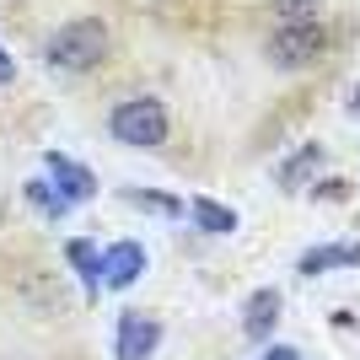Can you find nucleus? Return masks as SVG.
<instances>
[{"label":"nucleus","instance_id":"13","mask_svg":"<svg viewBox=\"0 0 360 360\" xmlns=\"http://www.w3.org/2000/svg\"><path fill=\"white\" fill-rule=\"evenodd\" d=\"M312 167H317V146H307V150H301V162H285V167H280V183H296V178H307Z\"/></svg>","mask_w":360,"mask_h":360},{"label":"nucleus","instance_id":"6","mask_svg":"<svg viewBox=\"0 0 360 360\" xmlns=\"http://www.w3.org/2000/svg\"><path fill=\"white\" fill-rule=\"evenodd\" d=\"M140 269H146V248H140V242H119V248H108V253H103V285L108 290L135 285Z\"/></svg>","mask_w":360,"mask_h":360},{"label":"nucleus","instance_id":"4","mask_svg":"<svg viewBox=\"0 0 360 360\" xmlns=\"http://www.w3.org/2000/svg\"><path fill=\"white\" fill-rule=\"evenodd\" d=\"M156 345H162V328H156L146 312H124V317H119V333H113L119 360H146Z\"/></svg>","mask_w":360,"mask_h":360},{"label":"nucleus","instance_id":"1","mask_svg":"<svg viewBox=\"0 0 360 360\" xmlns=\"http://www.w3.org/2000/svg\"><path fill=\"white\" fill-rule=\"evenodd\" d=\"M44 60L65 75H81V70H97L108 60V27L97 16H81V22H65L54 38H49Z\"/></svg>","mask_w":360,"mask_h":360},{"label":"nucleus","instance_id":"8","mask_svg":"<svg viewBox=\"0 0 360 360\" xmlns=\"http://www.w3.org/2000/svg\"><path fill=\"white\" fill-rule=\"evenodd\" d=\"M65 258H70L75 269H81V280H86L91 290L103 285V253H97V248H91L86 237H81V242H70V248H65Z\"/></svg>","mask_w":360,"mask_h":360},{"label":"nucleus","instance_id":"10","mask_svg":"<svg viewBox=\"0 0 360 360\" xmlns=\"http://www.w3.org/2000/svg\"><path fill=\"white\" fill-rule=\"evenodd\" d=\"M27 199L49 215V221H54V215H65V199H60V188H54V183H38V178H32V183H27Z\"/></svg>","mask_w":360,"mask_h":360},{"label":"nucleus","instance_id":"11","mask_svg":"<svg viewBox=\"0 0 360 360\" xmlns=\"http://www.w3.org/2000/svg\"><path fill=\"white\" fill-rule=\"evenodd\" d=\"M360 248H323V253H312L307 264H301V274H317V269H328V264H355Z\"/></svg>","mask_w":360,"mask_h":360},{"label":"nucleus","instance_id":"15","mask_svg":"<svg viewBox=\"0 0 360 360\" xmlns=\"http://www.w3.org/2000/svg\"><path fill=\"white\" fill-rule=\"evenodd\" d=\"M11 75H16V65H11V54L0 49V86H11Z\"/></svg>","mask_w":360,"mask_h":360},{"label":"nucleus","instance_id":"17","mask_svg":"<svg viewBox=\"0 0 360 360\" xmlns=\"http://www.w3.org/2000/svg\"><path fill=\"white\" fill-rule=\"evenodd\" d=\"M349 113H355V119H360V86H355V103H349Z\"/></svg>","mask_w":360,"mask_h":360},{"label":"nucleus","instance_id":"3","mask_svg":"<svg viewBox=\"0 0 360 360\" xmlns=\"http://www.w3.org/2000/svg\"><path fill=\"white\" fill-rule=\"evenodd\" d=\"M323 49H328V32L317 27V22H280L274 38H269V60L280 70H301V65L323 60Z\"/></svg>","mask_w":360,"mask_h":360},{"label":"nucleus","instance_id":"12","mask_svg":"<svg viewBox=\"0 0 360 360\" xmlns=\"http://www.w3.org/2000/svg\"><path fill=\"white\" fill-rule=\"evenodd\" d=\"M280 22H317V0H274Z\"/></svg>","mask_w":360,"mask_h":360},{"label":"nucleus","instance_id":"16","mask_svg":"<svg viewBox=\"0 0 360 360\" xmlns=\"http://www.w3.org/2000/svg\"><path fill=\"white\" fill-rule=\"evenodd\" d=\"M264 360H301V355H296V349H269Z\"/></svg>","mask_w":360,"mask_h":360},{"label":"nucleus","instance_id":"9","mask_svg":"<svg viewBox=\"0 0 360 360\" xmlns=\"http://www.w3.org/2000/svg\"><path fill=\"white\" fill-rule=\"evenodd\" d=\"M194 221L205 226V231H215V237H221V231H237V215L226 210V205H215V199H194Z\"/></svg>","mask_w":360,"mask_h":360},{"label":"nucleus","instance_id":"2","mask_svg":"<svg viewBox=\"0 0 360 360\" xmlns=\"http://www.w3.org/2000/svg\"><path fill=\"white\" fill-rule=\"evenodd\" d=\"M108 129H113V140H124V146H135V150H156L167 140V108L156 97H129V103L113 108Z\"/></svg>","mask_w":360,"mask_h":360},{"label":"nucleus","instance_id":"7","mask_svg":"<svg viewBox=\"0 0 360 360\" xmlns=\"http://www.w3.org/2000/svg\"><path fill=\"white\" fill-rule=\"evenodd\" d=\"M274 312H280V296H274V290H258V296L248 301V333H253V339H264V333L280 323Z\"/></svg>","mask_w":360,"mask_h":360},{"label":"nucleus","instance_id":"5","mask_svg":"<svg viewBox=\"0 0 360 360\" xmlns=\"http://www.w3.org/2000/svg\"><path fill=\"white\" fill-rule=\"evenodd\" d=\"M49 178H54V188H60L65 205H86L91 194H97V178H91V167H75L70 156H49Z\"/></svg>","mask_w":360,"mask_h":360},{"label":"nucleus","instance_id":"14","mask_svg":"<svg viewBox=\"0 0 360 360\" xmlns=\"http://www.w3.org/2000/svg\"><path fill=\"white\" fill-rule=\"evenodd\" d=\"M129 199H140V205H146V210H162V215H178L183 205L172 194H129Z\"/></svg>","mask_w":360,"mask_h":360}]
</instances>
